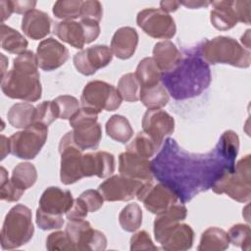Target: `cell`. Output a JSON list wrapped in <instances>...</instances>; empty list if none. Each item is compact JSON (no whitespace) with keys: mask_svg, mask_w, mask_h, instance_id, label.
Instances as JSON below:
<instances>
[{"mask_svg":"<svg viewBox=\"0 0 251 251\" xmlns=\"http://www.w3.org/2000/svg\"><path fill=\"white\" fill-rule=\"evenodd\" d=\"M238 151L239 137L233 130H226L213 150L201 154L185 151L169 137L151 161L153 176L186 203L232 170Z\"/></svg>","mask_w":251,"mask_h":251,"instance_id":"cell-1","label":"cell"},{"mask_svg":"<svg viewBox=\"0 0 251 251\" xmlns=\"http://www.w3.org/2000/svg\"><path fill=\"white\" fill-rule=\"evenodd\" d=\"M212 79L209 64L199 51L189 52L177 66L163 73L162 82L168 93L176 100H185L200 95Z\"/></svg>","mask_w":251,"mask_h":251,"instance_id":"cell-2","label":"cell"},{"mask_svg":"<svg viewBox=\"0 0 251 251\" xmlns=\"http://www.w3.org/2000/svg\"><path fill=\"white\" fill-rule=\"evenodd\" d=\"M2 92L9 98L35 102L41 98L42 87L36 54L26 50L13 60V68L1 78Z\"/></svg>","mask_w":251,"mask_h":251,"instance_id":"cell-3","label":"cell"},{"mask_svg":"<svg viewBox=\"0 0 251 251\" xmlns=\"http://www.w3.org/2000/svg\"><path fill=\"white\" fill-rule=\"evenodd\" d=\"M202 58L211 65L226 64L236 68H249L251 53L229 36H216L206 40L200 47Z\"/></svg>","mask_w":251,"mask_h":251,"instance_id":"cell-4","label":"cell"},{"mask_svg":"<svg viewBox=\"0 0 251 251\" xmlns=\"http://www.w3.org/2000/svg\"><path fill=\"white\" fill-rule=\"evenodd\" d=\"M32 215L28 207L17 204L7 213L1 229V247L12 250L26 244L33 236Z\"/></svg>","mask_w":251,"mask_h":251,"instance_id":"cell-5","label":"cell"},{"mask_svg":"<svg viewBox=\"0 0 251 251\" xmlns=\"http://www.w3.org/2000/svg\"><path fill=\"white\" fill-rule=\"evenodd\" d=\"M241 158L232 170L226 172L212 186L216 194H226L231 199L243 203L251 198V159Z\"/></svg>","mask_w":251,"mask_h":251,"instance_id":"cell-6","label":"cell"},{"mask_svg":"<svg viewBox=\"0 0 251 251\" xmlns=\"http://www.w3.org/2000/svg\"><path fill=\"white\" fill-rule=\"evenodd\" d=\"M97 120V113L83 107L69 119L70 126L73 127V140L80 150L98 147L102 138V129Z\"/></svg>","mask_w":251,"mask_h":251,"instance_id":"cell-7","label":"cell"},{"mask_svg":"<svg viewBox=\"0 0 251 251\" xmlns=\"http://www.w3.org/2000/svg\"><path fill=\"white\" fill-rule=\"evenodd\" d=\"M123 98L118 89L102 80H92L84 86L80 102L81 107L91 110L97 114L103 110L112 112L117 110L122 104Z\"/></svg>","mask_w":251,"mask_h":251,"instance_id":"cell-8","label":"cell"},{"mask_svg":"<svg viewBox=\"0 0 251 251\" xmlns=\"http://www.w3.org/2000/svg\"><path fill=\"white\" fill-rule=\"evenodd\" d=\"M48 126L34 124L23 130L13 133L10 139L11 153L19 159H34L47 140Z\"/></svg>","mask_w":251,"mask_h":251,"instance_id":"cell-9","label":"cell"},{"mask_svg":"<svg viewBox=\"0 0 251 251\" xmlns=\"http://www.w3.org/2000/svg\"><path fill=\"white\" fill-rule=\"evenodd\" d=\"M55 35L76 49H81L85 44L94 41L100 34L99 23L90 21H62L53 26Z\"/></svg>","mask_w":251,"mask_h":251,"instance_id":"cell-10","label":"cell"},{"mask_svg":"<svg viewBox=\"0 0 251 251\" xmlns=\"http://www.w3.org/2000/svg\"><path fill=\"white\" fill-rule=\"evenodd\" d=\"M59 153L61 155L60 179L65 185L80 180L82 174V150L74 142L72 131L67 132L60 140Z\"/></svg>","mask_w":251,"mask_h":251,"instance_id":"cell-11","label":"cell"},{"mask_svg":"<svg viewBox=\"0 0 251 251\" xmlns=\"http://www.w3.org/2000/svg\"><path fill=\"white\" fill-rule=\"evenodd\" d=\"M67 235L78 251H102L107 247L105 234L92 228L89 222L85 220L69 221L66 229Z\"/></svg>","mask_w":251,"mask_h":251,"instance_id":"cell-12","label":"cell"},{"mask_svg":"<svg viewBox=\"0 0 251 251\" xmlns=\"http://www.w3.org/2000/svg\"><path fill=\"white\" fill-rule=\"evenodd\" d=\"M137 25L150 37L159 39L173 38L176 32L174 18L161 9L147 8L138 12Z\"/></svg>","mask_w":251,"mask_h":251,"instance_id":"cell-13","label":"cell"},{"mask_svg":"<svg viewBox=\"0 0 251 251\" xmlns=\"http://www.w3.org/2000/svg\"><path fill=\"white\" fill-rule=\"evenodd\" d=\"M136 198L141 201L150 213L158 215L178 200L176 194L162 182L153 184L152 181H145L139 189Z\"/></svg>","mask_w":251,"mask_h":251,"instance_id":"cell-14","label":"cell"},{"mask_svg":"<svg viewBox=\"0 0 251 251\" xmlns=\"http://www.w3.org/2000/svg\"><path fill=\"white\" fill-rule=\"evenodd\" d=\"M145 181L127 177L123 175H114L104 180L98 190L104 200L108 202L129 201L136 197Z\"/></svg>","mask_w":251,"mask_h":251,"instance_id":"cell-15","label":"cell"},{"mask_svg":"<svg viewBox=\"0 0 251 251\" xmlns=\"http://www.w3.org/2000/svg\"><path fill=\"white\" fill-rule=\"evenodd\" d=\"M113 59V53L107 45H94L75 53L73 62L75 68L83 75H92L98 70L108 66Z\"/></svg>","mask_w":251,"mask_h":251,"instance_id":"cell-16","label":"cell"},{"mask_svg":"<svg viewBox=\"0 0 251 251\" xmlns=\"http://www.w3.org/2000/svg\"><path fill=\"white\" fill-rule=\"evenodd\" d=\"M142 128L160 148L164 138L174 132L175 119L164 110L148 109L142 118Z\"/></svg>","mask_w":251,"mask_h":251,"instance_id":"cell-17","label":"cell"},{"mask_svg":"<svg viewBox=\"0 0 251 251\" xmlns=\"http://www.w3.org/2000/svg\"><path fill=\"white\" fill-rule=\"evenodd\" d=\"M36 57L41 70L52 72L68 61L69 50L57 39L48 37L39 42L36 48Z\"/></svg>","mask_w":251,"mask_h":251,"instance_id":"cell-18","label":"cell"},{"mask_svg":"<svg viewBox=\"0 0 251 251\" xmlns=\"http://www.w3.org/2000/svg\"><path fill=\"white\" fill-rule=\"evenodd\" d=\"M155 239L164 250L185 251L192 247L194 231L189 225L179 222L155 236Z\"/></svg>","mask_w":251,"mask_h":251,"instance_id":"cell-19","label":"cell"},{"mask_svg":"<svg viewBox=\"0 0 251 251\" xmlns=\"http://www.w3.org/2000/svg\"><path fill=\"white\" fill-rule=\"evenodd\" d=\"M74 200L70 190L49 186L40 196L38 209L53 216L63 217V214H66L73 206Z\"/></svg>","mask_w":251,"mask_h":251,"instance_id":"cell-20","label":"cell"},{"mask_svg":"<svg viewBox=\"0 0 251 251\" xmlns=\"http://www.w3.org/2000/svg\"><path fill=\"white\" fill-rule=\"evenodd\" d=\"M119 172L123 176L142 181H152L154 177L151 161L128 151L119 156Z\"/></svg>","mask_w":251,"mask_h":251,"instance_id":"cell-21","label":"cell"},{"mask_svg":"<svg viewBox=\"0 0 251 251\" xmlns=\"http://www.w3.org/2000/svg\"><path fill=\"white\" fill-rule=\"evenodd\" d=\"M115 171V157L106 151H96L82 155V174L89 177L96 176L99 178L110 176Z\"/></svg>","mask_w":251,"mask_h":251,"instance_id":"cell-22","label":"cell"},{"mask_svg":"<svg viewBox=\"0 0 251 251\" xmlns=\"http://www.w3.org/2000/svg\"><path fill=\"white\" fill-rule=\"evenodd\" d=\"M52 21L48 14L33 9L24 15L21 28L24 33L32 40H39L51 32Z\"/></svg>","mask_w":251,"mask_h":251,"instance_id":"cell-23","label":"cell"},{"mask_svg":"<svg viewBox=\"0 0 251 251\" xmlns=\"http://www.w3.org/2000/svg\"><path fill=\"white\" fill-rule=\"evenodd\" d=\"M138 44V33L131 26H122L118 28L111 40V50L113 55L121 60L132 57Z\"/></svg>","mask_w":251,"mask_h":251,"instance_id":"cell-24","label":"cell"},{"mask_svg":"<svg viewBox=\"0 0 251 251\" xmlns=\"http://www.w3.org/2000/svg\"><path fill=\"white\" fill-rule=\"evenodd\" d=\"M211 4L213 9L210 12V21L215 28L227 30L236 25L238 20L233 8V1H212Z\"/></svg>","mask_w":251,"mask_h":251,"instance_id":"cell-25","label":"cell"},{"mask_svg":"<svg viewBox=\"0 0 251 251\" xmlns=\"http://www.w3.org/2000/svg\"><path fill=\"white\" fill-rule=\"evenodd\" d=\"M153 60L163 73L175 69L182 59V54L171 40L157 42L153 48Z\"/></svg>","mask_w":251,"mask_h":251,"instance_id":"cell-26","label":"cell"},{"mask_svg":"<svg viewBox=\"0 0 251 251\" xmlns=\"http://www.w3.org/2000/svg\"><path fill=\"white\" fill-rule=\"evenodd\" d=\"M229 237L226 230L217 226L208 227L200 238L198 251H224L229 246Z\"/></svg>","mask_w":251,"mask_h":251,"instance_id":"cell-27","label":"cell"},{"mask_svg":"<svg viewBox=\"0 0 251 251\" xmlns=\"http://www.w3.org/2000/svg\"><path fill=\"white\" fill-rule=\"evenodd\" d=\"M35 107L30 103H16L7 113L9 124L16 128H26L35 124Z\"/></svg>","mask_w":251,"mask_h":251,"instance_id":"cell-28","label":"cell"},{"mask_svg":"<svg viewBox=\"0 0 251 251\" xmlns=\"http://www.w3.org/2000/svg\"><path fill=\"white\" fill-rule=\"evenodd\" d=\"M187 216V209L183 204H174L166 211L158 214L154 220V236L159 235L162 231L171 226L183 221Z\"/></svg>","mask_w":251,"mask_h":251,"instance_id":"cell-29","label":"cell"},{"mask_svg":"<svg viewBox=\"0 0 251 251\" xmlns=\"http://www.w3.org/2000/svg\"><path fill=\"white\" fill-rule=\"evenodd\" d=\"M107 135L115 141L126 144L133 135L128 120L122 115H113L105 125Z\"/></svg>","mask_w":251,"mask_h":251,"instance_id":"cell-30","label":"cell"},{"mask_svg":"<svg viewBox=\"0 0 251 251\" xmlns=\"http://www.w3.org/2000/svg\"><path fill=\"white\" fill-rule=\"evenodd\" d=\"M134 75L140 83V87H148L159 84L163 72L153 58L145 57L138 63Z\"/></svg>","mask_w":251,"mask_h":251,"instance_id":"cell-31","label":"cell"},{"mask_svg":"<svg viewBox=\"0 0 251 251\" xmlns=\"http://www.w3.org/2000/svg\"><path fill=\"white\" fill-rule=\"evenodd\" d=\"M1 47L11 54H21L26 51L28 42L17 29L1 24Z\"/></svg>","mask_w":251,"mask_h":251,"instance_id":"cell-32","label":"cell"},{"mask_svg":"<svg viewBox=\"0 0 251 251\" xmlns=\"http://www.w3.org/2000/svg\"><path fill=\"white\" fill-rule=\"evenodd\" d=\"M169 93L163 84L140 87L139 100L148 109H161L169 102Z\"/></svg>","mask_w":251,"mask_h":251,"instance_id":"cell-33","label":"cell"},{"mask_svg":"<svg viewBox=\"0 0 251 251\" xmlns=\"http://www.w3.org/2000/svg\"><path fill=\"white\" fill-rule=\"evenodd\" d=\"M18 187L23 190L30 188L37 180V171L34 165L28 162L18 164L12 172L10 178Z\"/></svg>","mask_w":251,"mask_h":251,"instance_id":"cell-34","label":"cell"},{"mask_svg":"<svg viewBox=\"0 0 251 251\" xmlns=\"http://www.w3.org/2000/svg\"><path fill=\"white\" fill-rule=\"evenodd\" d=\"M119 223L121 227L127 232L137 230L142 224V210L140 206L137 203H130L124 207L119 215Z\"/></svg>","mask_w":251,"mask_h":251,"instance_id":"cell-35","label":"cell"},{"mask_svg":"<svg viewBox=\"0 0 251 251\" xmlns=\"http://www.w3.org/2000/svg\"><path fill=\"white\" fill-rule=\"evenodd\" d=\"M126 149V151L149 159L154 156L159 148L144 131H139Z\"/></svg>","mask_w":251,"mask_h":251,"instance_id":"cell-36","label":"cell"},{"mask_svg":"<svg viewBox=\"0 0 251 251\" xmlns=\"http://www.w3.org/2000/svg\"><path fill=\"white\" fill-rule=\"evenodd\" d=\"M122 98L127 102L139 100L140 83L133 73H127L121 76L117 87Z\"/></svg>","mask_w":251,"mask_h":251,"instance_id":"cell-37","label":"cell"},{"mask_svg":"<svg viewBox=\"0 0 251 251\" xmlns=\"http://www.w3.org/2000/svg\"><path fill=\"white\" fill-rule=\"evenodd\" d=\"M81 0H59L53 5L54 16L63 21H73L79 18Z\"/></svg>","mask_w":251,"mask_h":251,"instance_id":"cell-38","label":"cell"},{"mask_svg":"<svg viewBox=\"0 0 251 251\" xmlns=\"http://www.w3.org/2000/svg\"><path fill=\"white\" fill-rule=\"evenodd\" d=\"M55 108L57 110L58 119L68 120L70 119L78 109V100L71 95H60L53 100Z\"/></svg>","mask_w":251,"mask_h":251,"instance_id":"cell-39","label":"cell"},{"mask_svg":"<svg viewBox=\"0 0 251 251\" xmlns=\"http://www.w3.org/2000/svg\"><path fill=\"white\" fill-rule=\"evenodd\" d=\"M227 234L230 243H232L234 246L240 247L243 250H250L251 230L248 225H234L229 228Z\"/></svg>","mask_w":251,"mask_h":251,"instance_id":"cell-40","label":"cell"},{"mask_svg":"<svg viewBox=\"0 0 251 251\" xmlns=\"http://www.w3.org/2000/svg\"><path fill=\"white\" fill-rule=\"evenodd\" d=\"M46 248L49 251H75V247L66 231H54L46 239Z\"/></svg>","mask_w":251,"mask_h":251,"instance_id":"cell-41","label":"cell"},{"mask_svg":"<svg viewBox=\"0 0 251 251\" xmlns=\"http://www.w3.org/2000/svg\"><path fill=\"white\" fill-rule=\"evenodd\" d=\"M35 109V124H41L48 126L58 119L57 110L53 101H43L39 103Z\"/></svg>","mask_w":251,"mask_h":251,"instance_id":"cell-42","label":"cell"},{"mask_svg":"<svg viewBox=\"0 0 251 251\" xmlns=\"http://www.w3.org/2000/svg\"><path fill=\"white\" fill-rule=\"evenodd\" d=\"M103 16L102 4L97 0L82 1L79 19L82 21H90L99 23Z\"/></svg>","mask_w":251,"mask_h":251,"instance_id":"cell-43","label":"cell"},{"mask_svg":"<svg viewBox=\"0 0 251 251\" xmlns=\"http://www.w3.org/2000/svg\"><path fill=\"white\" fill-rule=\"evenodd\" d=\"M36 225L42 230H50V229H59L63 226L65 221L63 217L53 216L47 213H44L40 209L36 210Z\"/></svg>","mask_w":251,"mask_h":251,"instance_id":"cell-44","label":"cell"},{"mask_svg":"<svg viewBox=\"0 0 251 251\" xmlns=\"http://www.w3.org/2000/svg\"><path fill=\"white\" fill-rule=\"evenodd\" d=\"M130 250H158V247L153 243L150 234L145 230H139L130 238Z\"/></svg>","mask_w":251,"mask_h":251,"instance_id":"cell-45","label":"cell"},{"mask_svg":"<svg viewBox=\"0 0 251 251\" xmlns=\"http://www.w3.org/2000/svg\"><path fill=\"white\" fill-rule=\"evenodd\" d=\"M25 190L18 187L10 178L0 183V199L8 202H17L21 199Z\"/></svg>","mask_w":251,"mask_h":251,"instance_id":"cell-46","label":"cell"},{"mask_svg":"<svg viewBox=\"0 0 251 251\" xmlns=\"http://www.w3.org/2000/svg\"><path fill=\"white\" fill-rule=\"evenodd\" d=\"M78 197L86 205L89 213H94L98 211L104 203V198L102 194L99 192V190L87 189L83 191Z\"/></svg>","mask_w":251,"mask_h":251,"instance_id":"cell-47","label":"cell"},{"mask_svg":"<svg viewBox=\"0 0 251 251\" xmlns=\"http://www.w3.org/2000/svg\"><path fill=\"white\" fill-rule=\"evenodd\" d=\"M88 213L89 212L86 205L83 203V201L79 197H77L76 199L74 200L73 206L65 215L69 221H73V220H83Z\"/></svg>","mask_w":251,"mask_h":251,"instance_id":"cell-48","label":"cell"},{"mask_svg":"<svg viewBox=\"0 0 251 251\" xmlns=\"http://www.w3.org/2000/svg\"><path fill=\"white\" fill-rule=\"evenodd\" d=\"M233 8L235 14L237 16L238 22L243 24L249 25L250 24V8H251V1H233Z\"/></svg>","mask_w":251,"mask_h":251,"instance_id":"cell-49","label":"cell"},{"mask_svg":"<svg viewBox=\"0 0 251 251\" xmlns=\"http://www.w3.org/2000/svg\"><path fill=\"white\" fill-rule=\"evenodd\" d=\"M14 13L17 14H26L27 12L34 9L36 1H12Z\"/></svg>","mask_w":251,"mask_h":251,"instance_id":"cell-50","label":"cell"},{"mask_svg":"<svg viewBox=\"0 0 251 251\" xmlns=\"http://www.w3.org/2000/svg\"><path fill=\"white\" fill-rule=\"evenodd\" d=\"M0 10H1V24H4V22L8 20L11 14L14 12L13 2L10 0H1Z\"/></svg>","mask_w":251,"mask_h":251,"instance_id":"cell-51","label":"cell"},{"mask_svg":"<svg viewBox=\"0 0 251 251\" xmlns=\"http://www.w3.org/2000/svg\"><path fill=\"white\" fill-rule=\"evenodd\" d=\"M180 5L185 6L187 9H200L207 7L211 4V1H201V0H188V1H179Z\"/></svg>","mask_w":251,"mask_h":251,"instance_id":"cell-52","label":"cell"},{"mask_svg":"<svg viewBox=\"0 0 251 251\" xmlns=\"http://www.w3.org/2000/svg\"><path fill=\"white\" fill-rule=\"evenodd\" d=\"M180 3L179 1H161L160 2V9L163 10L164 12L166 13H172V12H175L178 9Z\"/></svg>","mask_w":251,"mask_h":251,"instance_id":"cell-53","label":"cell"},{"mask_svg":"<svg viewBox=\"0 0 251 251\" xmlns=\"http://www.w3.org/2000/svg\"><path fill=\"white\" fill-rule=\"evenodd\" d=\"M9 153H11L10 139L5 135H1V160H3Z\"/></svg>","mask_w":251,"mask_h":251,"instance_id":"cell-54","label":"cell"},{"mask_svg":"<svg viewBox=\"0 0 251 251\" xmlns=\"http://www.w3.org/2000/svg\"><path fill=\"white\" fill-rule=\"evenodd\" d=\"M241 42L243 44V47L249 50L250 48V29H247L246 32L241 36Z\"/></svg>","mask_w":251,"mask_h":251,"instance_id":"cell-55","label":"cell"}]
</instances>
